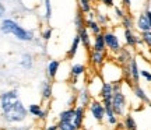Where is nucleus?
I'll return each instance as SVG.
<instances>
[{"mask_svg":"<svg viewBox=\"0 0 151 130\" xmlns=\"http://www.w3.org/2000/svg\"><path fill=\"white\" fill-rule=\"evenodd\" d=\"M126 13H127V10H126L124 7H122V6H115V7H113V14H115V17L118 18L119 21L123 18Z\"/></svg>","mask_w":151,"mask_h":130,"instance_id":"36","label":"nucleus"},{"mask_svg":"<svg viewBox=\"0 0 151 130\" xmlns=\"http://www.w3.org/2000/svg\"><path fill=\"white\" fill-rule=\"evenodd\" d=\"M102 84H104V80L101 78L99 74H95V76L90 80V83L87 84V87H88V90L91 92L92 98H99V92H101Z\"/></svg>","mask_w":151,"mask_h":130,"instance_id":"14","label":"nucleus"},{"mask_svg":"<svg viewBox=\"0 0 151 130\" xmlns=\"http://www.w3.org/2000/svg\"><path fill=\"white\" fill-rule=\"evenodd\" d=\"M81 130H92V129H90V127H83Z\"/></svg>","mask_w":151,"mask_h":130,"instance_id":"44","label":"nucleus"},{"mask_svg":"<svg viewBox=\"0 0 151 130\" xmlns=\"http://www.w3.org/2000/svg\"><path fill=\"white\" fill-rule=\"evenodd\" d=\"M43 130H59V127H58V123H49L43 127Z\"/></svg>","mask_w":151,"mask_h":130,"instance_id":"41","label":"nucleus"},{"mask_svg":"<svg viewBox=\"0 0 151 130\" xmlns=\"http://www.w3.org/2000/svg\"><path fill=\"white\" fill-rule=\"evenodd\" d=\"M122 123H123L124 130H137V129H139V126H137V122H136L134 116H133L132 113H129V112H127V113L122 118Z\"/></svg>","mask_w":151,"mask_h":130,"instance_id":"25","label":"nucleus"},{"mask_svg":"<svg viewBox=\"0 0 151 130\" xmlns=\"http://www.w3.org/2000/svg\"><path fill=\"white\" fill-rule=\"evenodd\" d=\"M48 116H49V109L48 108H43L42 112H41V115L38 116V119L42 120V122H45V120L48 119Z\"/></svg>","mask_w":151,"mask_h":130,"instance_id":"37","label":"nucleus"},{"mask_svg":"<svg viewBox=\"0 0 151 130\" xmlns=\"http://www.w3.org/2000/svg\"><path fill=\"white\" fill-rule=\"evenodd\" d=\"M77 4H78V10L84 16H87L91 11H94V1L92 0H77Z\"/></svg>","mask_w":151,"mask_h":130,"instance_id":"30","label":"nucleus"},{"mask_svg":"<svg viewBox=\"0 0 151 130\" xmlns=\"http://www.w3.org/2000/svg\"><path fill=\"white\" fill-rule=\"evenodd\" d=\"M147 105H148V106H150V108H151V101H150V102H148V103H147Z\"/></svg>","mask_w":151,"mask_h":130,"instance_id":"45","label":"nucleus"},{"mask_svg":"<svg viewBox=\"0 0 151 130\" xmlns=\"http://www.w3.org/2000/svg\"><path fill=\"white\" fill-rule=\"evenodd\" d=\"M101 3H102L105 7H108V9H111V7H115V0H101Z\"/></svg>","mask_w":151,"mask_h":130,"instance_id":"38","label":"nucleus"},{"mask_svg":"<svg viewBox=\"0 0 151 130\" xmlns=\"http://www.w3.org/2000/svg\"><path fill=\"white\" fill-rule=\"evenodd\" d=\"M112 97H113V84L104 83L101 92H99V99L101 101H104V99H112Z\"/></svg>","mask_w":151,"mask_h":130,"instance_id":"29","label":"nucleus"},{"mask_svg":"<svg viewBox=\"0 0 151 130\" xmlns=\"http://www.w3.org/2000/svg\"><path fill=\"white\" fill-rule=\"evenodd\" d=\"M91 50H98V52H108L106 50V45H105V38H104V32L99 35L92 37V49Z\"/></svg>","mask_w":151,"mask_h":130,"instance_id":"23","label":"nucleus"},{"mask_svg":"<svg viewBox=\"0 0 151 130\" xmlns=\"http://www.w3.org/2000/svg\"><path fill=\"white\" fill-rule=\"evenodd\" d=\"M39 97H41L42 102H49L53 98V84H52V80H49L48 77L41 80V84H39Z\"/></svg>","mask_w":151,"mask_h":130,"instance_id":"9","label":"nucleus"},{"mask_svg":"<svg viewBox=\"0 0 151 130\" xmlns=\"http://www.w3.org/2000/svg\"><path fill=\"white\" fill-rule=\"evenodd\" d=\"M87 71V67L84 63H73V65L70 66V69H69V74H70V77H73V78H81V77L86 74Z\"/></svg>","mask_w":151,"mask_h":130,"instance_id":"20","label":"nucleus"},{"mask_svg":"<svg viewBox=\"0 0 151 130\" xmlns=\"http://www.w3.org/2000/svg\"><path fill=\"white\" fill-rule=\"evenodd\" d=\"M112 108H113V112L118 115L119 118H123L124 115L127 113L129 101H127V95L124 94L123 90H122V91H118V92H113Z\"/></svg>","mask_w":151,"mask_h":130,"instance_id":"4","label":"nucleus"},{"mask_svg":"<svg viewBox=\"0 0 151 130\" xmlns=\"http://www.w3.org/2000/svg\"><path fill=\"white\" fill-rule=\"evenodd\" d=\"M0 109L3 119L11 125H20L28 118V109L22 103L17 90H9L0 94Z\"/></svg>","mask_w":151,"mask_h":130,"instance_id":"1","label":"nucleus"},{"mask_svg":"<svg viewBox=\"0 0 151 130\" xmlns=\"http://www.w3.org/2000/svg\"><path fill=\"white\" fill-rule=\"evenodd\" d=\"M150 60H151V59H150Z\"/></svg>","mask_w":151,"mask_h":130,"instance_id":"47","label":"nucleus"},{"mask_svg":"<svg viewBox=\"0 0 151 130\" xmlns=\"http://www.w3.org/2000/svg\"><path fill=\"white\" fill-rule=\"evenodd\" d=\"M59 69H60V60L56 59L49 60V63L46 65V77L49 80L55 81L58 78V74H59Z\"/></svg>","mask_w":151,"mask_h":130,"instance_id":"16","label":"nucleus"},{"mask_svg":"<svg viewBox=\"0 0 151 130\" xmlns=\"http://www.w3.org/2000/svg\"><path fill=\"white\" fill-rule=\"evenodd\" d=\"M139 63H140V60H139ZM140 77L146 83H150L151 84V67H143V66H140Z\"/></svg>","mask_w":151,"mask_h":130,"instance_id":"34","label":"nucleus"},{"mask_svg":"<svg viewBox=\"0 0 151 130\" xmlns=\"http://www.w3.org/2000/svg\"><path fill=\"white\" fill-rule=\"evenodd\" d=\"M73 22H74L76 31L78 32L80 29H83V28L86 27V16H84L80 10H77L76 11V14H74V20H73Z\"/></svg>","mask_w":151,"mask_h":130,"instance_id":"31","label":"nucleus"},{"mask_svg":"<svg viewBox=\"0 0 151 130\" xmlns=\"http://www.w3.org/2000/svg\"><path fill=\"white\" fill-rule=\"evenodd\" d=\"M42 20L45 22H49L52 20V14H53V9H52V0H42Z\"/></svg>","mask_w":151,"mask_h":130,"instance_id":"28","label":"nucleus"},{"mask_svg":"<svg viewBox=\"0 0 151 130\" xmlns=\"http://www.w3.org/2000/svg\"><path fill=\"white\" fill-rule=\"evenodd\" d=\"M52 35H53V28L50 27V25H46L45 28L41 29V39L45 41V42H48L49 39L52 38Z\"/></svg>","mask_w":151,"mask_h":130,"instance_id":"33","label":"nucleus"},{"mask_svg":"<svg viewBox=\"0 0 151 130\" xmlns=\"http://www.w3.org/2000/svg\"><path fill=\"white\" fill-rule=\"evenodd\" d=\"M132 92H133V95H134L136 99H139L141 103H148L151 101L148 95H147L146 90L143 88V87L139 84V85H133L132 87Z\"/></svg>","mask_w":151,"mask_h":130,"instance_id":"22","label":"nucleus"},{"mask_svg":"<svg viewBox=\"0 0 151 130\" xmlns=\"http://www.w3.org/2000/svg\"><path fill=\"white\" fill-rule=\"evenodd\" d=\"M134 28L139 31V34L147 32V31H150L151 29V25H150V22H148V20H147V16L144 14V11H141L140 14L137 16Z\"/></svg>","mask_w":151,"mask_h":130,"instance_id":"18","label":"nucleus"},{"mask_svg":"<svg viewBox=\"0 0 151 130\" xmlns=\"http://www.w3.org/2000/svg\"><path fill=\"white\" fill-rule=\"evenodd\" d=\"M34 65H35V57H34L32 53L25 52V53L21 55V57H20V66H21L24 70H27V71L32 70Z\"/></svg>","mask_w":151,"mask_h":130,"instance_id":"19","label":"nucleus"},{"mask_svg":"<svg viewBox=\"0 0 151 130\" xmlns=\"http://www.w3.org/2000/svg\"><path fill=\"white\" fill-rule=\"evenodd\" d=\"M86 28L91 32L92 37L95 35H99V34L104 32V28L97 22V20H87L86 18Z\"/></svg>","mask_w":151,"mask_h":130,"instance_id":"26","label":"nucleus"},{"mask_svg":"<svg viewBox=\"0 0 151 130\" xmlns=\"http://www.w3.org/2000/svg\"><path fill=\"white\" fill-rule=\"evenodd\" d=\"M74 106L63 109L58 116V127L59 130H77L74 126Z\"/></svg>","mask_w":151,"mask_h":130,"instance_id":"5","label":"nucleus"},{"mask_svg":"<svg viewBox=\"0 0 151 130\" xmlns=\"http://www.w3.org/2000/svg\"><path fill=\"white\" fill-rule=\"evenodd\" d=\"M80 46H81V41H80V37L76 34L74 38H73V41H71V45L70 48H69V50H67V53H66V57L69 60L74 59L76 56H77V53H78V50H80Z\"/></svg>","mask_w":151,"mask_h":130,"instance_id":"21","label":"nucleus"},{"mask_svg":"<svg viewBox=\"0 0 151 130\" xmlns=\"http://www.w3.org/2000/svg\"><path fill=\"white\" fill-rule=\"evenodd\" d=\"M95 16H97V22L104 28V29H108V25L111 24V17H109L108 13H102L98 9H95Z\"/></svg>","mask_w":151,"mask_h":130,"instance_id":"27","label":"nucleus"},{"mask_svg":"<svg viewBox=\"0 0 151 130\" xmlns=\"http://www.w3.org/2000/svg\"><path fill=\"white\" fill-rule=\"evenodd\" d=\"M92 1H97V0H92Z\"/></svg>","mask_w":151,"mask_h":130,"instance_id":"46","label":"nucleus"},{"mask_svg":"<svg viewBox=\"0 0 151 130\" xmlns=\"http://www.w3.org/2000/svg\"><path fill=\"white\" fill-rule=\"evenodd\" d=\"M134 56H136V55L133 53V49L123 46V48L120 49L118 53L113 56V60H115L118 65H120V66H126V65H129V62L133 59Z\"/></svg>","mask_w":151,"mask_h":130,"instance_id":"12","label":"nucleus"},{"mask_svg":"<svg viewBox=\"0 0 151 130\" xmlns=\"http://www.w3.org/2000/svg\"><path fill=\"white\" fill-rule=\"evenodd\" d=\"M4 14H6V6H4V3L0 0V18H1V20H3Z\"/></svg>","mask_w":151,"mask_h":130,"instance_id":"42","label":"nucleus"},{"mask_svg":"<svg viewBox=\"0 0 151 130\" xmlns=\"http://www.w3.org/2000/svg\"><path fill=\"white\" fill-rule=\"evenodd\" d=\"M77 35L80 37V41H81L83 48L90 52V50L92 49V35H91V32H90V31L84 27L83 29H80V31L77 32Z\"/></svg>","mask_w":151,"mask_h":130,"instance_id":"17","label":"nucleus"},{"mask_svg":"<svg viewBox=\"0 0 151 130\" xmlns=\"http://www.w3.org/2000/svg\"><path fill=\"white\" fill-rule=\"evenodd\" d=\"M129 71H130V78H132V87L139 85L140 84V63H139V56H134L133 59L129 62Z\"/></svg>","mask_w":151,"mask_h":130,"instance_id":"11","label":"nucleus"},{"mask_svg":"<svg viewBox=\"0 0 151 130\" xmlns=\"http://www.w3.org/2000/svg\"><path fill=\"white\" fill-rule=\"evenodd\" d=\"M88 59H90V65H91L95 70H99V69L105 65V62L109 59V53L108 52L90 50V56H88Z\"/></svg>","mask_w":151,"mask_h":130,"instance_id":"10","label":"nucleus"},{"mask_svg":"<svg viewBox=\"0 0 151 130\" xmlns=\"http://www.w3.org/2000/svg\"><path fill=\"white\" fill-rule=\"evenodd\" d=\"M0 32L4 35H14L20 42H34L35 32L32 29H27L13 18H3L0 22Z\"/></svg>","mask_w":151,"mask_h":130,"instance_id":"2","label":"nucleus"},{"mask_svg":"<svg viewBox=\"0 0 151 130\" xmlns=\"http://www.w3.org/2000/svg\"><path fill=\"white\" fill-rule=\"evenodd\" d=\"M87 118V109L80 106V105H76L74 106V126L77 130H81L84 127V122Z\"/></svg>","mask_w":151,"mask_h":130,"instance_id":"15","label":"nucleus"},{"mask_svg":"<svg viewBox=\"0 0 151 130\" xmlns=\"http://www.w3.org/2000/svg\"><path fill=\"white\" fill-rule=\"evenodd\" d=\"M94 99L91 95V92H90V90H88V87L87 85H83L77 91V105H80V106H83V108H88V105L91 103V101Z\"/></svg>","mask_w":151,"mask_h":130,"instance_id":"13","label":"nucleus"},{"mask_svg":"<svg viewBox=\"0 0 151 130\" xmlns=\"http://www.w3.org/2000/svg\"><path fill=\"white\" fill-rule=\"evenodd\" d=\"M123 41L124 46L136 50V48L143 46V41L140 38V34H137L134 29H123Z\"/></svg>","mask_w":151,"mask_h":130,"instance_id":"8","label":"nucleus"},{"mask_svg":"<svg viewBox=\"0 0 151 130\" xmlns=\"http://www.w3.org/2000/svg\"><path fill=\"white\" fill-rule=\"evenodd\" d=\"M32 129V125H27V126H14L11 127L10 130H31Z\"/></svg>","mask_w":151,"mask_h":130,"instance_id":"39","label":"nucleus"},{"mask_svg":"<svg viewBox=\"0 0 151 130\" xmlns=\"http://www.w3.org/2000/svg\"><path fill=\"white\" fill-rule=\"evenodd\" d=\"M87 109H88V112L91 115V118L95 120L97 123H104V122H105V106H104V103L101 99L94 98Z\"/></svg>","mask_w":151,"mask_h":130,"instance_id":"7","label":"nucleus"},{"mask_svg":"<svg viewBox=\"0 0 151 130\" xmlns=\"http://www.w3.org/2000/svg\"><path fill=\"white\" fill-rule=\"evenodd\" d=\"M122 7H124L126 10L129 11L132 9V0H122Z\"/></svg>","mask_w":151,"mask_h":130,"instance_id":"40","label":"nucleus"},{"mask_svg":"<svg viewBox=\"0 0 151 130\" xmlns=\"http://www.w3.org/2000/svg\"><path fill=\"white\" fill-rule=\"evenodd\" d=\"M28 115H31V116H34V118H37L41 115V112H42V106L39 105V103H29L28 105Z\"/></svg>","mask_w":151,"mask_h":130,"instance_id":"32","label":"nucleus"},{"mask_svg":"<svg viewBox=\"0 0 151 130\" xmlns=\"http://www.w3.org/2000/svg\"><path fill=\"white\" fill-rule=\"evenodd\" d=\"M144 14L147 16V20H148V22H150V25H151V9H146Z\"/></svg>","mask_w":151,"mask_h":130,"instance_id":"43","label":"nucleus"},{"mask_svg":"<svg viewBox=\"0 0 151 130\" xmlns=\"http://www.w3.org/2000/svg\"><path fill=\"white\" fill-rule=\"evenodd\" d=\"M134 25H136L134 16L132 14V11H127L123 18L120 20V27L123 29H134Z\"/></svg>","mask_w":151,"mask_h":130,"instance_id":"24","label":"nucleus"},{"mask_svg":"<svg viewBox=\"0 0 151 130\" xmlns=\"http://www.w3.org/2000/svg\"><path fill=\"white\" fill-rule=\"evenodd\" d=\"M99 76L104 80V83H122L123 81V71L122 66L118 65L113 59H108L105 62V65L99 69Z\"/></svg>","mask_w":151,"mask_h":130,"instance_id":"3","label":"nucleus"},{"mask_svg":"<svg viewBox=\"0 0 151 130\" xmlns=\"http://www.w3.org/2000/svg\"><path fill=\"white\" fill-rule=\"evenodd\" d=\"M104 38H105V45H106L108 53H112L113 56L123 48L122 42H120V39L118 37V34L115 32L113 29H105L104 31Z\"/></svg>","mask_w":151,"mask_h":130,"instance_id":"6","label":"nucleus"},{"mask_svg":"<svg viewBox=\"0 0 151 130\" xmlns=\"http://www.w3.org/2000/svg\"><path fill=\"white\" fill-rule=\"evenodd\" d=\"M140 38H141V41H143V45L151 52V29L147 31V32H141Z\"/></svg>","mask_w":151,"mask_h":130,"instance_id":"35","label":"nucleus"}]
</instances>
